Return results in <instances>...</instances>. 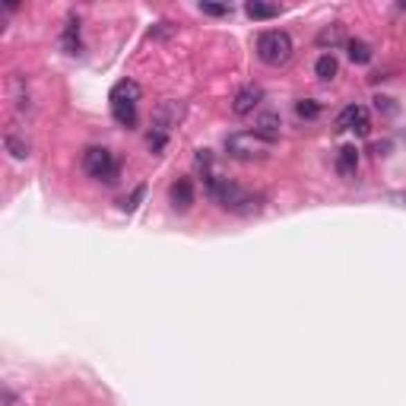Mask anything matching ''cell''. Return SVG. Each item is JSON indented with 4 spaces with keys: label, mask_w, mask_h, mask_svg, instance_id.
<instances>
[{
    "label": "cell",
    "mask_w": 406,
    "mask_h": 406,
    "mask_svg": "<svg viewBox=\"0 0 406 406\" xmlns=\"http://www.w3.org/2000/svg\"><path fill=\"white\" fill-rule=\"evenodd\" d=\"M3 146H7V152L13 159H26L32 152L29 136H26V130H19V124H10V127L3 130Z\"/></svg>",
    "instance_id": "ba28073f"
},
{
    "label": "cell",
    "mask_w": 406,
    "mask_h": 406,
    "mask_svg": "<svg viewBox=\"0 0 406 406\" xmlns=\"http://www.w3.org/2000/svg\"><path fill=\"white\" fill-rule=\"evenodd\" d=\"M200 10L206 16H229V13H232V7H229V3H200Z\"/></svg>",
    "instance_id": "44dd1931"
},
{
    "label": "cell",
    "mask_w": 406,
    "mask_h": 406,
    "mask_svg": "<svg viewBox=\"0 0 406 406\" xmlns=\"http://www.w3.org/2000/svg\"><path fill=\"white\" fill-rule=\"evenodd\" d=\"M394 200H397L400 206H406V194H397V197H394Z\"/></svg>",
    "instance_id": "cb8c5ba5"
},
{
    "label": "cell",
    "mask_w": 406,
    "mask_h": 406,
    "mask_svg": "<svg viewBox=\"0 0 406 406\" xmlns=\"http://www.w3.org/2000/svg\"><path fill=\"white\" fill-rule=\"evenodd\" d=\"M181 118H184V102H162V105L152 112V127L150 134H146V146H150V152H162L168 143V136H172V130L181 124Z\"/></svg>",
    "instance_id": "7a4b0ae2"
},
{
    "label": "cell",
    "mask_w": 406,
    "mask_h": 406,
    "mask_svg": "<svg viewBox=\"0 0 406 406\" xmlns=\"http://www.w3.org/2000/svg\"><path fill=\"white\" fill-rule=\"evenodd\" d=\"M279 127H283V121H279V114H273V112L257 114V121H254V130L263 136V140H270V143L279 140Z\"/></svg>",
    "instance_id": "8fae6325"
},
{
    "label": "cell",
    "mask_w": 406,
    "mask_h": 406,
    "mask_svg": "<svg viewBox=\"0 0 406 406\" xmlns=\"http://www.w3.org/2000/svg\"><path fill=\"white\" fill-rule=\"evenodd\" d=\"M7 92H10V98H13L16 112H29V108H32L29 86H26V76H23V73H10V80H7Z\"/></svg>",
    "instance_id": "30bf717a"
},
{
    "label": "cell",
    "mask_w": 406,
    "mask_h": 406,
    "mask_svg": "<svg viewBox=\"0 0 406 406\" xmlns=\"http://www.w3.org/2000/svg\"><path fill=\"white\" fill-rule=\"evenodd\" d=\"M295 114L305 121H315L317 114H321V105L317 102H311V98H301V102H295Z\"/></svg>",
    "instance_id": "d6986e66"
},
{
    "label": "cell",
    "mask_w": 406,
    "mask_h": 406,
    "mask_svg": "<svg viewBox=\"0 0 406 406\" xmlns=\"http://www.w3.org/2000/svg\"><path fill=\"white\" fill-rule=\"evenodd\" d=\"M317 42H321V45H339V42H343V29H339V26H330V29H324L321 35H317Z\"/></svg>",
    "instance_id": "ffe728a7"
},
{
    "label": "cell",
    "mask_w": 406,
    "mask_h": 406,
    "mask_svg": "<svg viewBox=\"0 0 406 406\" xmlns=\"http://www.w3.org/2000/svg\"><path fill=\"white\" fill-rule=\"evenodd\" d=\"M245 13L251 19H273V16H279V7L276 3H263V0H251V3H245Z\"/></svg>",
    "instance_id": "e0dca14e"
},
{
    "label": "cell",
    "mask_w": 406,
    "mask_h": 406,
    "mask_svg": "<svg viewBox=\"0 0 406 406\" xmlns=\"http://www.w3.org/2000/svg\"><path fill=\"white\" fill-rule=\"evenodd\" d=\"M315 73H317V80H324V83H330L333 76L339 73V60L333 58V51H324L321 58H317V64H315Z\"/></svg>",
    "instance_id": "9a60e30c"
},
{
    "label": "cell",
    "mask_w": 406,
    "mask_h": 406,
    "mask_svg": "<svg viewBox=\"0 0 406 406\" xmlns=\"http://www.w3.org/2000/svg\"><path fill=\"white\" fill-rule=\"evenodd\" d=\"M337 130H355L359 136H365L371 130L369 121V108L365 105H346L337 114Z\"/></svg>",
    "instance_id": "8992f818"
},
{
    "label": "cell",
    "mask_w": 406,
    "mask_h": 406,
    "mask_svg": "<svg viewBox=\"0 0 406 406\" xmlns=\"http://www.w3.org/2000/svg\"><path fill=\"white\" fill-rule=\"evenodd\" d=\"M60 45H64V51H67V54H80V51H83V42H80V19H76V16H70L67 26H64Z\"/></svg>",
    "instance_id": "7c38bea8"
},
{
    "label": "cell",
    "mask_w": 406,
    "mask_h": 406,
    "mask_svg": "<svg viewBox=\"0 0 406 406\" xmlns=\"http://www.w3.org/2000/svg\"><path fill=\"white\" fill-rule=\"evenodd\" d=\"M143 194H146V188H136V191H134V197H130V200H124V206H127V210H134L136 200H140Z\"/></svg>",
    "instance_id": "7402d4cb"
},
{
    "label": "cell",
    "mask_w": 406,
    "mask_h": 406,
    "mask_svg": "<svg viewBox=\"0 0 406 406\" xmlns=\"http://www.w3.org/2000/svg\"><path fill=\"white\" fill-rule=\"evenodd\" d=\"M83 172L89 175V178L96 181H105V184H114L118 181V159H114L112 150H105V146H89V150L83 152Z\"/></svg>",
    "instance_id": "5b68a950"
},
{
    "label": "cell",
    "mask_w": 406,
    "mask_h": 406,
    "mask_svg": "<svg viewBox=\"0 0 406 406\" xmlns=\"http://www.w3.org/2000/svg\"><path fill=\"white\" fill-rule=\"evenodd\" d=\"M112 118L121 127H134L136 124V102H112Z\"/></svg>",
    "instance_id": "2e32d148"
},
{
    "label": "cell",
    "mask_w": 406,
    "mask_h": 406,
    "mask_svg": "<svg viewBox=\"0 0 406 406\" xmlns=\"http://www.w3.org/2000/svg\"><path fill=\"white\" fill-rule=\"evenodd\" d=\"M168 200H172V206L178 213H188L191 206H194V181L184 175V178L172 181V188H168Z\"/></svg>",
    "instance_id": "52a82bcc"
},
{
    "label": "cell",
    "mask_w": 406,
    "mask_h": 406,
    "mask_svg": "<svg viewBox=\"0 0 406 406\" xmlns=\"http://www.w3.org/2000/svg\"><path fill=\"white\" fill-rule=\"evenodd\" d=\"M292 51H295L292 35L283 29H267L257 38V58H261L267 67H283V64H289Z\"/></svg>",
    "instance_id": "3957f363"
},
{
    "label": "cell",
    "mask_w": 406,
    "mask_h": 406,
    "mask_svg": "<svg viewBox=\"0 0 406 406\" xmlns=\"http://www.w3.org/2000/svg\"><path fill=\"white\" fill-rule=\"evenodd\" d=\"M375 105H378V112H394V105H391V98H375Z\"/></svg>",
    "instance_id": "603a6c76"
},
{
    "label": "cell",
    "mask_w": 406,
    "mask_h": 406,
    "mask_svg": "<svg viewBox=\"0 0 406 406\" xmlns=\"http://www.w3.org/2000/svg\"><path fill=\"white\" fill-rule=\"evenodd\" d=\"M355 168H359V150H355V146H339V152H337V172L343 175V178H353Z\"/></svg>",
    "instance_id": "4fadbf2b"
},
{
    "label": "cell",
    "mask_w": 406,
    "mask_h": 406,
    "mask_svg": "<svg viewBox=\"0 0 406 406\" xmlns=\"http://www.w3.org/2000/svg\"><path fill=\"white\" fill-rule=\"evenodd\" d=\"M273 150L270 140H263L257 130H238L226 140V152L241 162H254V159H267V152Z\"/></svg>",
    "instance_id": "277c9868"
},
{
    "label": "cell",
    "mask_w": 406,
    "mask_h": 406,
    "mask_svg": "<svg viewBox=\"0 0 406 406\" xmlns=\"http://www.w3.org/2000/svg\"><path fill=\"white\" fill-rule=\"evenodd\" d=\"M203 191H206V197H210L213 203H219L222 210L235 213V216H254V213H261V206H263L261 194L241 188V184H232V181L222 178L219 172L203 175Z\"/></svg>",
    "instance_id": "6da1fadb"
},
{
    "label": "cell",
    "mask_w": 406,
    "mask_h": 406,
    "mask_svg": "<svg viewBox=\"0 0 406 406\" xmlns=\"http://www.w3.org/2000/svg\"><path fill=\"white\" fill-rule=\"evenodd\" d=\"M140 96H143V89H140V83H134V80H121V83H114L112 89V102H140Z\"/></svg>",
    "instance_id": "5bb4252c"
},
{
    "label": "cell",
    "mask_w": 406,
    "mask_h": 406,
    "mask_svg": "<svg viewBox=\"0 0 406 406\" xmlns=\"http://www.w3.org/2000/svg\"><path fill=\"white\" fill-rule=\"evenodd\" d=\"M261 98H263V92H261V86H241L238 92H235V102H232V112L238 114V118H245V114H251L257 105H261Z\"/></svg>",
    "instance_id": "9c48e42d"
},
{
    "label": "cell",
    "mask_w": 406,
    "mask_h": 406,
    "mask_svg": "<svg viewBox=\"0 0 406 406\" xmlns=\"http://www.w3.org/2000/svg\"><path fill=\"white\" fill-rule=\"evenodd\" d=\"M346 51H349V60H353V64H369V60H371V48L365 45L362 38H349Z\"/></svg>",
    "instance_id": "ac0fdd59"
}]
</instances>
